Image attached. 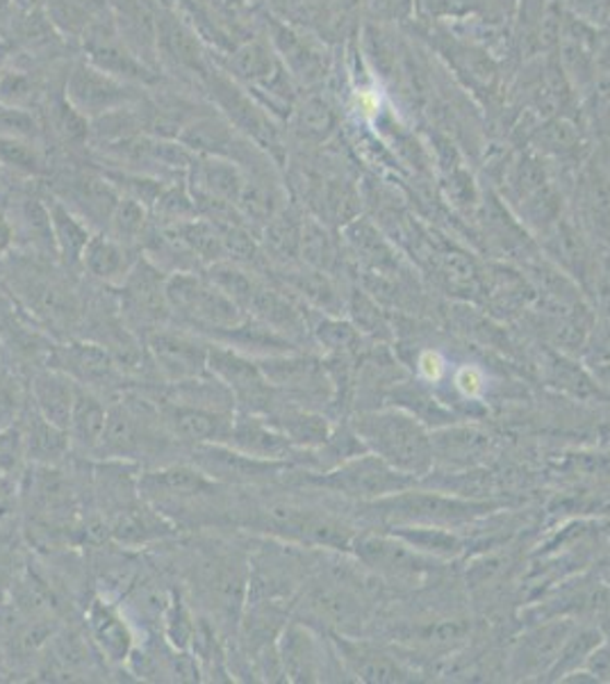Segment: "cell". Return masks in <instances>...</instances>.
<instances>
[{
	"mask_svg": "<svg viewBox=\"0 0 610 684\" xmlns=\"http://www.w3.org/2000/svg\"><path fill=\"white\" fill-rule=\"evenodd\" d=\"M354 432L367 452L381 457L385 463L406 472V475L423 480L435 468L429 427L402 406L358 413L354 420Z\"/></svg>",
	"mask_w": 610,
	"mask_h": 684,
	"instance_id": "6da1fadb",
	"label": "cell"
},
{
	"mask_svg": "<svg viewBox=\"0 0 610 684\" xmlns=\"http://www.w3.org/2000/svg\"><path fill=\"white\" fill-rule=\"evenodd\" d=\"M364 507L374 511V516L390 524V528H402V524H433V528L446 530L463 528V524L481 520L483 516L494 511V505L486 503V499L461 497L446 491H423L417 486L387 495Z\"/></svg>",
	"mask_w": 610,
	"mask_h": 684,
	"instance_id": "7a4b0ae2",
	"label": "cell"
},
{
	"mask_svg": "<svg viewBox=\"0 0 610 684\" xmlns=\"http://www.w3.org/2000/svg\"><path fill=\"white\" fill-rule=\"evenodd\" d=\"M251 524L283 543L308 550L351 552L356 539V532L349 524L333 514L297 503H285V499L258 509Z\"/></svg>",
	"mask_w": 610,
	"mask_h": 684,
	"instance_id": "3957f363",
	"label": "cell"
},
{
	"mask_svg": "<svg viewBox=\"0 0 610 684\" xmlns=\"http://www.w3.org/2000/svg\"><path fill=\"white\" fill-rule=\"evenodd\" d=\"M303 475L306 484L322 491H331L333 495H342L347 499H356L360 505L376 503V499H383L387 495L419 486L417 477L392 468L381 457L371 452L344 459L342 463L328 470L303 472Z\"/></svg>",
	"mask_w": 610,
	"mask_h": 684,
	"instance_id": "277c9868",
	"label": "cell"
},
{
	"mask_svg": "<svg viewBox=\"0 0 610 684\" xmlns=\"http://www.w3.org/2000/svg\"><path fill=\"white\" fill-rule=\"evenodd\" d=\"M167 302L169 310L184 325L219 335L237 329L249 318L215 283L190 272H174L167 279Z\"/></svg>",
	"mask_w": 610,
	"mask_h": 684,
	"instance_id": "5b68a950",
	"label": "cell"
},
{
	"mask_svg": "<svg viewBox=\"0 0 610 684\" xmlns=\"http://www.w3.org/2000/svg\"><path fill=\"white\" fill-rule=\"evenodd\" d=\"M299 621L331 635L360 637L369 621L367 598L326 575H314L299 595Z\"/></svg>",
	"mask_w": 610,
	"mask_h": 684,
	"instance_id": "8992f818",
	"label": "cell"
},
{
	"mask_svg": "<svg viewBox=\"0 0 610 684\" xmlns=\"http://www.w3.org/2000/svg\"><path fill=\"white\" fill-rule=\"evenodd\" d=\"M351 552L385 585H419L431 575L438 559L421 555L396 534H356Z\"/></svg>",
	"mask_w": 610,
	"mask_h": 684,
	"instance_id": "52a82bcc",
	"label": "cell"
},
{
	"mask_svg": "<svg viewBox=\"0 0 610 684\" xmlns=\"http://www.w3.org/2000/svg\"><path fill=\"white\" fill-rule=\"evenodd\" d=\"M210 373L230 392L240 411L267 415L280 400L278 390L262 375L260 363L230 345H210Z\"/></svg>",
	"mask_w": 610,
	"mask_h": 684,
	"instance_id": "ba28073f",
	"label": "cell"
},
{
	"mask_svg": "<svg viewBox=\"0 0 610 684\" xmlns=\"http://www.w3.org/2000/svg\"><path fill=\"white\" fill-rule=\"evenodd\" d=\"M258 363L262 375L267 377V381L278 390V394H285L287 402L306 406V402L326 398L331 400L335 394L324 361L287 352L276 356H264Z\"/></svg>",
	"mask_w": 610,
	"mask_h": 684,
	"instance_id": "9c48e42d",
	"label": "cell"
},
{
	"mask_svg": "<svg viewBox=\"0 0 610 684\" xmlns=\"http://www.w3.org/2000/svg\"><path fill=\"white\" fill-rule=\"evenodd\" d=\"M148 352L167 384L199 379L210 373V342L190 331L155 329L148 333Z\"/></svg>",
	"mask_w": 610,
	"mask_h": 684,
	"instance_id": "30bf717a",
	"label": "cell"
},
{
	"mask_svg": "<svg viewBox=\"0 0 610 684\" xmlns=\"http://www.w3.org/2000/svg\"><path fill=\"white\" fill-rule=\"evenodd\" d=\"M157 413H160L163 427L169 438L192 447L226 443L235 417V413L228 411L176 402L169 398L160 400Z\"/></svg>",
	"mask_w": 610,
	"mask_h": 684,
	"instance_id": "8fae6325",
	"label": "cell"
},
{
	"mask_svg": "<svg viewBox=\"0 0 610 684\" xmlns=\"http://www.w3.org/2000/svg\"><path fill=\"white\" fill-rule=\"evenodd\" d=\"M67 101L85 117H103L135 101V94L98 67L77 64L67 83Z\"/></svg>",
	"mask_w": 610,
	"mask_h": 684,
	"instance_id": "7c38bea8",
	"label": "cell"
},
{
	"mask_svg": "<svg viewBox=\"0 0 610 684\" xmlns=\"http://www.w3.org/2000/svg\"><path fill=\"white\" fill-rule=\"evenodd\" d=\"M278 652L287 682H324L331 675L324 644L306 621L291 618L278 637Z\"/></svg>",
	"mask_w": 610,
	"mask_h": 684,
	"instance_id": "4fadbf2b",
	"label": "cell"
},
{
	"mask_svg": "<svg viewBox=\"0 0 610 684\" xmlns=\"http://www.w3.org/2000/svg\"><path fill=\"white\" fill-rule=\"evenodd\" d=\"M151 262H135L130 274L121 283L123 312L132 322H137L151 331L160 329L169 315L167 302V279Z\"/></svg>",
	"mask_w": 610,
	"mask_h": 684,
	"instance_id": "5bb4252c",
	"label": "cell"
},
{
	"mask_svg": "<svg viewBox=\"0 0 610 684\" xmlns=\"http://www.w3.org/2000/svg\"><path fill=\"white\" fill-rule=\"evenodd\" d=\"M335 652L339 662L349 675L360 682L385 684V682H408L412 680V671L396 660L394 654L385 652L383 648L362 641L360 637L347 635H331Z\"/></svg>",
	"mask_w": 610,
	"mask_h": 684,
	"instance_id": "9a60e30c",
	"label": "cell"
},
{
	"mask_svg": "<svg viewBox=\"0 0 610 684\" xmlns=\"http://www.w3.org/2000/svg\"><path fill=\"white\" fill-rule=\"evenodd\" d=\"M232 450L260 461H280L289 463L297 457V447L287 440V436L270 423L267 415L237 411L232 417L230 436L226 440Z\"/></svg>",
	"mask_w": 610,
	"mask_h": 684,
	"instance_id": "2e32d148",
	"label": "cell"
},
{
	"mask_svg": "<svg viewBox=\"0 0 610 684\" xmlns=\"http://www.w3.org/2000/svg\"><path fill=\"white\" fill-rule=\"evenodd\" d=\"M574 627L576 623L570 618H555L530 629L513 650L511 673L519 677L549 675Z\"/></svg>",
	"mask_w": 610,
	"mask_h": 684,
	"instance_id": "e0dca14e",
	"label": "cell"
},
{
	"mask_svg": "<svg viewBox=\"0 0 610 684\" xmlns=\"http://www.w3.org/2000/svg\"><path fill=\"white\" fill-rule=\"evenodd\" d=\"M87 633L98 652L110 664H128L135 652V633L132 625L117 608L115 602L105 598H94L87 608Z\"/></svg>",
	"mask_w": 610,
	"mask_h": 684,
	"instance_id": "ac0fdd59",
	"label": "cell"
},
{
	"mask_svg": "<svg viewBox=\"0 0 610 684\" xmlns=\"http://www.w3.org/2000/svg\"><path fill=\"white\" fill-rule=\"evenodd\" d=\"M217 484L196 465H169L140 477V493L155 507H163L205 497L217 491Z\"/></svg>",
	"mask_w": 610,
	"mask_h": 684,
	"instance_id": "d6986e66",
	"label": "cell"
},
{
	"mask_svg": "<svg viewBox=\"0 0 610 684\" xmlns=\"http://www.w3.org/2000/svg\"><path fill=\"white\" fill-rule=\"evenodd\" d=\"M144 402V400H142ZM119 402L108 411V427L100 443V457L108 459H135L151 443V420L142 413L144 404Z\"/></svg>",
	"mask_w": 610,
	"mask_h": 684,
	"instance_id": "ffe728a7",
	"label": "cell"
},
{
	"mask_svg": "<svg viewBox=\"0 0 610 684\" xmlns=\"http://www.w3.org/2000/svg\"><path fill=\"white\" fill-rule=\"evenodd\" d=\"M52 367L67 373L77 386L94 392L110 390L119 381V367L112 354L100 345H89V342L60 347L52 356Z\"/></svg>",
	"mask_w": 610,
	"mask_h": 684,
	"instance_id": "44dd1931",
	"label": "cell"
},
{
	"mask_svg": "<svg viewBox=\"0 0 610 684\" xmlns=\"http://www.w3.org/2000/svg\"><path fill=\"white\" fill-rule=\"evenodd\" d=\"M431 438L435 465H442L451 472L471 470L483 463L492 452L490 434L479 427L451 423L431 434Z\"/></svg>",
	"mask_w": 610,
	"mask_h": 684,
	"instance_id": "7402d4cb",
	"label": "cell"
},
{
	"mask_svg": "<svg viewBox=\"0 0 610 684\" xmlns=\"http://www.w3.org/2000/svg\"><path fill=\"white\" fill-rule=\"evenodd\" d=\"M547 251L549 258L555 262V268L576 279L581 285L590 287L597 253L590 251L586 238H583L574 224L563 220L555 222L547 231Z\"/></svg>",
	"mask_w": 610,
	"mask_h": 684,
	"instance_id": "603a6c76",
	"label": "cell"
},
{
	"mask_svg": "<svg viewBox=\"0 0 610 684\" xmlns=\"http://www.w3.org/2000/svg\"><path fill=\"white\" fill-rule=\"evenodd\" d=\"M270 423H274L287 440L297 447V450L316 452L324 447L333 434V427L322 413H314L295 402H278L270 413Z\"/></svg>",
	"mask_w": 610,
	"mask_h": 684,
	"instance_id": "cb8c5ba5",
	"label": "cell"
},
{
	"mask_svg": "<svg viewBox=\"0 0 610 684\" xmlns=\"http://www.w3.org/2000/svg\"><path fill=\"white\" fill-rule=\"evenodd\" d=\"M77 386L67 373L58 370V367H48L33 377V402L35 409L60 429H69L71 413L77 398Z\"/></svg>",
	"mask_w": 610,
	"mask_h": 684,
	"instance_id": "d4e9b609",
	"label": "cell"
},
{
	"mask_svg": "<svg viewBox=\"0 0 610 684\" xmlns=\"http://www.w3.org/2000/svg\"><path fill=\"white\" fill-rule=\"evenodd\" d=\"M110 536L121 545H148L176 534V524L151 505H125L108 528Z\"/></svg>",
	"mask_w": 610,
	"mask_h": 684,
	"instance_id": "484cf974",
	"label": "cell"
},
{
	"mask_svg": "<svg viewBox=\"0 0 610 684\" xmlns=\"http://www.w3.org/2000/svg\"><path fill=\"white\" fill-rule=\"evenodd\" d=\"M108 411L110 406L103 404L98 392L83 388V386L77 388L75 406H73L71 423L67 429L71 445L83 452L98 455L103 436H105V427H108Z\"/></svg>",
	"mask_w": 610,
	"mask_h": 684,
	"instance_id": "4316f807",
	"label": "cell"
},
{
	"mask_svg": "<svg viewBox=\"0 0 610 684\" xmlns=\"http://www.w3.org/2000/svg\"><path fill=\"white\" fill-rule=\"evenodd\" d=\"M87 48L94 67L100 71L110 73L119 81H140V83H153L155 78L148 73V69L132 56V52L121 46L110 31H105L103 25L98 31L87 35Z\"/></svg>",
	"mask_w": 610,
	"mask_h": 684,
	"instance_id": "83f0119b",
	"label": "cell"
},
{
	"mask_svg": "<svg viewBox=\"0 0 610 684\" xmlns=\"http://www.w3.org/2000/svg\"><path fill=\"white\" fill-rule=\"evenodd\" d=\"M25 457L37 465H56L71 450V438L67 429H60L37 411L28 415V423L23 429Z\"/></svg>",
	"mask_w": 610,
	"mask_h": 684,
	"instance_id": "f1b7e54d",
	"label": "cell"
},
{
	"mask_svg": "<svg viewBox=\"0 0 610 684\" xmlns=\"http://www.w3.org/2000/svg\"><path fill=\"white\" fill-rule=\"evenodd\" d=\"M196 172V194L194 199L222 201L237 205V199L244 188V176L226 157H210L194 167Z\"/></svg>",
	"mask_w": 610,
	"mask_h": 684,
	"instance_id": "f546056e",
	"label": "cell"
},
{
	"mask_svg": "<svg viewBox=\"0 0 610 684\" xmlns=\"http://www.w3.org/2000/svg\"><path fill=\"white\" fill-rule=\"evenodd\" d=\"M85 270L108 283H123L135 262L128 260L125 245L115 240L112 235H92V240L83 253Z\"/></svg>",
	"mask_w": 610,
	"mask_h": 684,
	"instance_id": "4dcf8cb0",
	"label": "cell"
},
{
	"mask_svg": "<svg viewBox=\"0 0 610 684\" xmlns=\"http://www.w3.org/2000/svg\"><path fill=\"white\" fill-rule=\"evenodd\" d=\"M48 213H50L52 240H56L58 256H62L69 266H81L83 253L92 240L87 224H83L81 217H75L71 210L60 201L52 203L48 208Z\"/></svg>",
	"mask_w": 610,
	"mask_h": 684,
	"instance_id": "1f68e13d",
	"label": "cell"
},
{
	"mask_svg": "<svg viewBox=\"0 0 610 684\" xmlns=\"http://www.w3.org/2000/svg\"><path fill=\"white\" fill-rule=\"evenodd\" d=\"M178 140L182 146L207 153L210 157H226V161H230L235 151L240 149L232 135V128L215 117H201L188 123Z\"/></svg>",
	"mask_w": 610,
	"mask_h": 684,
	"instance_id": "d6a6232c",
	"label": "cell"
},
{
	"mask_svg": "<svg viewBox=\"0 0 610 684\" xmlns=\"http://www.w3.org/2000/svg\"><path fill=\"white\" fill-rule=\"evenodd\" d=\"M392 534L404 539L421 555L438 562L456 559L463 552V541L456 532L446 528H433V524H402V528H390Z\"/></svg>",
	"mask_w": 610,
	"mask_h": 684,
	"instance_id": "836d02e7",
	"label": "cell"
},
{
	"mask_svg": "<svg viewBox=\"0 0 610 684\" xmlns=\"http://www.w3.org/2000/svg\"><path fill=\"white\" fill-rule=\"evenodd\" d=\"M469 635L465 618H431L421 625H406L399 633L402 641L427 646V648H454Z\"/></svg>",
	"mask_w": 610,
	"mask_h": 684,
	"instance_id": "e575fe53",
	"label": "cell"
},
{
	"mask_svg": "<svg viewBox=\"0 0 610 684\" xmlns=\"http://www.w3.org/2000/svg\"><path fill=\"white\" fill-rule=\"evenodd\" d=\"M285 281L297 295H301L312 306L320 308V312H328V315L337 312L339 297H337L335 285L324 274V270H316V268L297 270V272H289Z\"/></svg>",
	"mask_w": 610,
	"mask_h": 684,
	"instance_id": "d590c367",
	"label": "cell"
},
{
	"mask_svg": "<svg viewBox=\"0 0 610 684\" xmlns=\"http://www.w3.org/2000/svg\"><path fill=\"white\" fill-rule=\"evenodd\" d=\"M601 633L595 627H574L572 635L567 637L559 660H555L553 669L549 671L551 677H561L567 673H574L576 669L586 667L595 650L601 646Z\"/></svg>",
	"mask_w": 610,
	"mask_h": 684,
	"instance_id": "8d00e7d4",
	"label": "cell"
},
{
	"mask_svg": "<svg viewBox=\"0 0 610 684\" xmlns=\"http://www.w3.org/2000/svg\"><path fill=\"white\" fill-rule=\"evenodd\" d=\"M347 235H349V243L356 249L358 258L364 262L369 270H374V272L381 270V276H383V274H387V268H394V260H392L387 245L381 240V235L369 224L356 222L347 228Z\"/></svg>",
	"mask_w": 610,
	"mask_h": 684,
	"instance_id": "74e56055",
	"label": "cell"
},
{
	"mask_svg": "<svg viewBox=\"0 0 610 684\" xmlns=\"http://www.w3.org/2000/svg\"><path fill=\"white\" fill-rule=\"evenodd\" d=\"M230 67L240 78H247L251 83L270 85L272 78H276V62L270 56V50L260 44H247L232 56Z\"/></svg>",
	"mask_w": 610,
	"mask_h": 684,
	"instance_id": "f35d334b",
	"label": "cell"
},
{
	"mask_svg": "<svg viewBox=\"0 0 610 684\" xmlns=\"http://www.w3.org/2000/svg\"><path fill=\"white\" fill-rule=\"evenodd\" d=\"M112 238L121 245L140 240L146 231V210L137 199H119L115 213L110 217Z\"/></svg>",
	"mask_w": 610,
	"mask_h": 684,
	"instance_id": "ab89813d",
	"label": "cell"
},
{
	"mask_svg": "<svg viewBox=\"0 0 610 684\" xmlns=\"http://www.w3.org/2000/svg\"><path fill=\"white\" fill-rule=\"evenodd\" d=\"M312 333L333 354H349L360 338V331L351 322H342L328 312H322L320 322L312 327Z\"/></svg>",
	"mask_w": 610,
	"mask_h": 684,
	"instance_id": "60d3db41",
	"label": "cell"
},
{
	"mask_svg": "<svg viewBox=\"0 0 610 684\" xmlns=\"http://www.w3.org/2000/svg\"><path fill=\"white\" fill-rule=\"evenodd\" d=\"M0 165L31 176L44 169L37 149L19 135H0Z\"/></svg>",
	"mask_w": 610,
	"mask_h": 684,
	"instance_id": "b9f144b4",
	"label": "cell"
},
{
	"mask_svg": "<svg viewBox=\"0 0 610 684\" xmlns=\"http://www.w3.org/2000/svg\"><path fill=\"white\" fill-rule=\"evenodd\" d=\"M297 126L301 133L310 140H324L333 126H335V115L331 110V105L324 98H308L297 117Z\"/></svg>",
	"mask_w": 610,
	"mask_h": 684,
	"instance_id": "7bdbcfd3",
	"label": "cell"
},
{
	"mask_svg": "<svg viewBox=\"0 0 610 684\" xmlns=\"http://www.w3.org/2000/svg\"><path fill=\"white\" fill-rule=\"evenodd\" d=\"M301 253L308 260V266L316 268V270H328L331 262L335 260V249H333L331 238L326 235V231L316 224L303 226Z\"/></svg>",
	"mask_w": 610,
	"mask_h": 684,
	"instance_id": "ee69618b",
	"label": "cell"
},
{
	"mask_svg": "<svg viewBox=\"0 0 610 684\" xmlns=\"http://www.w3.org/2000/svg\"><path fill=\"white\" fill-rule=\"evenodd\" d=\"M276 44L280 48V52L285 56V60L289 62V67L297 71V75L301 78H314L316 75V58L308 50V46L295 35L285 28L276 31Z\"/></svg>",
	"mask_w": 610,
	"mask_h": 684,
	"instance_id": "f6af8a7d",
	"label": "cell"
},
{
	"mask_svg": "<svg viewBox=\"0 0 610 684\" xmlns=\"http://www.w3.org/2000/svg\"><path fill=\"white\" fill-rule=\"evenodd\" d=\"M163 39L169 48L171 56L180 60L182 64H188L192 69H201V52L194 42V37L182 28L176 21H165L163 23Z\"/></svg>",
	"mask_w": 610,
	"mask_h": 684,
	"instance_id": "bcb514c9",
	"label": "cell"
},
{
	"mask_svg": "<svg viewBox=\"0 0 610 684\" xmlns=\"http://www.w3.org/2000/svg\"><path fill=\"white\" fill-rule=\"evenodd\" d=\"M351 315L358 331H364L369 335H385L387 333V322L383 318L381 308L374 304L367 293H356L351 299Z\"/></svg>",
	"mask_w": 610,
	"mask_h": 684,
	"instance_id": "7dc6e473",
	"label": "cell"
},
{
	"mask_svg": "<svg viewBox=\"0 0 610 684\" xmlns=\"http://www.w3.org/2000/svg\"><path fill=\"white\" fill-rule=\"evenodd\" d=\"M301 231L291 217H278L274 215L270 220V228H267V240L272 245V249L280 256H295L301 249Z\"/></svg>",
	"mask_w": 610,
	"mask_h": 684,
	"instance_id": "c3c4849f",
	"label": "cell"
},
{
	"mask_svg": "<svg viewBox=\"0 0 610 684\" xmlns=\"http://www.w3.org/2000/svg\"><path fill=\"white\" fill-rule=\"evenodd\" d=\"M52 123H56V130L67 140H83L89 133L87 117L77 113L67 98L52 105Z\"/></svg>",
	"mask_w": 610,
	"mask_h": 684,
	"instance_id": "681fc988",
	"label": "cell"
},
{
	"mask_svg": "<svg viewBox=\"0 0 610 684\" xmlns=\"http://www.w3.org/2000/svg\"><path fill=\"white\" fill-rule=\"evenodd\" d=\"M25 457V443L21 429H5L0 432V472L12 477V472H19V465Z\"/></svg>",
	"mask_w": 610,
	"mask_h": 684,
	"instance_id": "f907efd6",
	"label": "cell"
},
{
	"mask_svg": "<svg viewBox=\"0 0 610 684\" xmlns=\"http://www.w3.org/2000/svg\"><path fill=\"white\" fill-rule=\"evenodd\" d=\"M588 203L599 231H610V180L606 176H595L588 190Z\"/></svg>",
	"mask_w": 610,
	"mask_h": 684,
	"instance_id": "816d5d0a",
	"label": "cell"
},
{
	"mask_svg": "<svg viewBox=\"0 0 610 684\" xmlns=\"http://www.w3.org/2000/svg\"><path fill=\"white\" fill-rule=\"evenodd\" d=\"M454 386L465 400H479V398H483L488 384H486V375H483L481 367L463 365L454 375Z\"/></svg>",
	"mask_w": 610,
	"mask_h": 684,
	"instance_id": "f5cc1de1",
	"label": "cell"
},
{
	"mask_svg": "<svg viewBox=\"0 0 610 684\" xmlns=\"http://www.w3.org/2000/svg\"><path fill=\"white\" fill-rule=\"evenodd\" d=\"M419 379L427 384H438L446 375V358L438 350H421L417 356Z\"/></svg>",
	"mask_w": 610,
	"mask_h": 684,
	"instance_id": "db71d44e",
	"label": "cell"
},
{
	"mask_svg": "<svg viewBox=\"0 0 610 684\" xmlns=\"http://www.w3.org/2000/svg\"><path fill=\"white\" fill-rule=\"evenodd\" d=\"M14 499L16 495H14V486L10 477L0 472V524L14 516Z\"/></svg>",
	"mask_w": 610,
	"mask_h": 684,
	"instance_id": "11a10c76",
	"label": "cell"
},
{
	"mask_svg": "<svg viewBox=\"0 0 610 684\" xmlns=\"http://www.w3.org/2000/svg\"><path fill=\"white\" fill-rule=\"evenodd\" d=\"M14 582H16V575L12 566L5 559H0V610H5L8 602L12 600Z\"/></svg>",
	"mask_w": 610,
	"mask_h": 684,
	"instance_id": "9f6ffc18",
	"label": "cell"
},
{
	"mask_svg": "<svg viewBox=\"0 0 610 684\" xmlns=\"http://www.w3.org/2000/svg\"><path fill=\"white\" fill-rule=\"evenodd\" d=\"M547 133L551 135L549 144L555 146V149H561V144H563V149H570L574 144V130L567 123L559 121V123H553V126H547Z\"/></svg>",
	"mask_w": 610,
	"mask_h": 684,
	"instance_id": "6f0895ef",
	"label": "cell"
},
{
	"mask_svg": "<svg viewBox=\"0 0 610 684\" xmlns=\"http://www.w3.org/2000/svg\"><path fill=\"white\" fill-rule=\"evenodd\" d=\"M14 240V228L5 215H0V251H5Z\"/></svg>",
	"mask_w": 610,
	"mask_h": 684,
	"instance_id": "680465c9",
	"label": "cell"
},
{
	"mask_svg": "<svg viewBox=\"0 0 610 684\" xmlns=\"http://www.w3.org/2000/svg\"><path fill=\"white\" fill-rule=\"evenodd\" d=\"M451 260H454V258H448V260H446V268H448V270H454V272H456V270H461V268H458V266H454V262H451ZM465 272H471V266H469V262L465 266ZM461 279H463V281H471V279H474V274H461Z\"/></svg>",
	"mask_w": 610,
	"mask_h": 684,
	"instance_id": "91938a15",
	"label": "cell"
},
{
	"mask_svg": "<svg viewBox=\"0 0 610 684\" xmlns=\"http://www.w3.org/2000/svg\"><path fill=\"white\" fill-rule=\"evenodd\" d=\"M376 3H381L383 8H399L406 0H376Z\"/></svg>",
	"mask_w": 610,
	"mask_h": 684,
	"instance_id": "94428289",
	"label": "cell"
},
{
	"mask_svg": "<svg viewBox=\"0 0 610 684\" xmlns=\"http://www.w3.org/2000/svg\"><path fill=\"white\" fill-rule=\"evenodd\" d=\"M0 657H3V639H0Z\"/></svg>",
	"mask_w": 610,
	"mask_h": 684,
	"instance_id": "6125c7cd",
	"label": "cell"
}]
</instances>
